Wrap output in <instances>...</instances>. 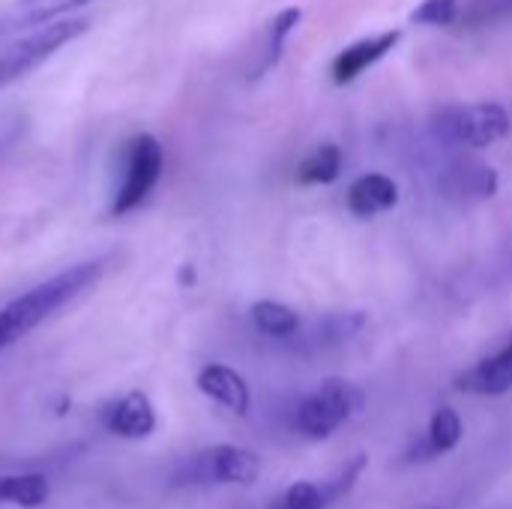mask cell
<instances>
[{
  "label": "cell",
  "mask_w": 512,
  "mask_h": 509,
  "mask_svg": "<svg viewBox=\"0 0 512 509\" xmlns=\"http://www.w3.org/2000/svg\"><path fill=\"white\" fill-rule=\"evenodd\" d=\"M342 174V150L336 144L315 147L300 165H297V183L303 186H327L339 180Z\"/></svg>",
  "instance_id": "16"
},
{
  "label": "cell",
  "mask_w": 512,
  "mask_h": 509,
  "mask_svg": "<svg viewBox=\"0 0 512 509\" xmlns=\"http://www.w3.org/2000/svg\"><path fill=\"white\" fill-rule=\"evenodd\" d=\"M330 498L324 492V486L309 483V480H297L288 489L279 492V498L270 504V509H327Z\"/></svg>",
  "instance_id": "20"
},
{
  "label": "cell",
  "mask_w": 512,
  "mask_h": 509,
  "mask_svg": "<svg viewBox=\"0 0 512 509\" xmlns=\"http://www.w3.org/2000/svg\"><path fill=\"white\" fill-rule=\"evenodd\" d=\"M462 417L456 408L450 405H441L435 414H432V423H429V432H426V447H429V456H444V453H453L462 441Z\"/></svg>",
  "instance_id": "18"
},
{
  "label": "cell",
  "mask_w": 512,
  "mask_h": 509,
  "mask_svg": "<svg viewBox=\"0 0 512 509\" xmlns=\"http://www.w3.org/2000/svg\"><path fill=\"white\" fill-rule=\"evenodd\" d=\"M303 21V9L300 6H288L282 9L273 21H270V30H267V45H264V57L261 63L255 66L252 78H261L264 72H270L279 60H282V51H285V39L300 27Z\"/></svg>",
  "instance_id": "15"
},
{
  "label": "cell",
  "mask_w": 512,
  "mask_h": 509,
  "mask_svg": "<svg viewBox=\"0 0 512 509\" xmlns=\"http://www.w3.org/2000/svg\"><path fill=\"white\" fill-rule=\"evenodd\" d=\"M48 501V480L42 474H9L0 477V504L12 507H42Z\"/></svg>",
  "instance_id": "17"
},
{
  "label": "cell",
  "mask_w": 512,
  "mask_h": 509,
  "mask_svg": "<svg viewBox=\"0 0 512 509\" xmlns=\"http://www.w3.org/2000/svg\"><path fill=\"white\" fill-rule=\"evenodd\" d=\"M512 18V0H468L462 6L459 24L468 30H483V27H495Z\"/></svg>",
  "instance_id": "19"
},
{
  "label": "cell",
  "mask_w": 512,
  "mask_h": 509,
  "mask_svg": "<svg viewBox=\"0 0 512 509\" xmlns=\"http://www.w3.org/2000/svg\"><path fill=\"white\" fill-rule=\"evenodd\" d=\"M165 168V150L159 138L141 132L123 147V180L111 201V216H126L147 201Z\"/></svg>",
  "instance_id": "3"
},
{
  "label": "cell",
  "mask_w": 512,
  "mask_h": 509,
  "mask_svg": "<svg viewBox=\"0 0 512 509\" xmlns=\"http://www.w3.org/2000/svg\"><path fill=\"white\" fill-rule=\"evenodd\" d=\"M93 0H21V6L0 21V33L15 30V27H30V24H51L54 18L66 15L69 9L87 6Z\"/></svg>",
  "instance_id": "14"
},
{
  "label": "cell",
  "mask_w": 512,
  "mask_h": 509,
  "mask_svg": "<svg viewBox=\"0 0 512 509\" xmlns=\"http://www.w3.org/2000/svg\"><path fill=\"white\" fill-rule=\"evenodd\" d=\"M90 24L84 18H72V21H51L42 30L12 42L9 48L0 51V87L24 78L27 72H33L36 66H42L51 54H57L66 42L78 39Z\"/></svg>",
  "instance_id": "5"
},
{
  "label": "cell",
  "mask_w": 512,
  "mask_h": 509,
  "mask_svg": "<svg viewBox=\"0 0 512 509\" xmlns=\"http://www.w3.org/2000/svg\"><path fill=\"white\" fill-rule=\"evenodd\" d=\"M402 39V30H384V33H375V36H366L348 48H342L336 57H333V66H330V75L339 87L357 81L366 69H372L378 60H384Z\"/></svg>",
  "instance_id": "8"
},
{
  "label": "cell",
  "mask_w": 512,
  "mask_h": 509,
  "mask_svg": "<svg viewBox=\"0 0 512 509\" xmlns=\"http://www.w3.org/2000/svg\"><path fill=\"white\" fill-rule=\"evenodd\" d=\"M498 171L477 159V156H459L453 159L441 177H438V189L447 201L453 204H477V201H489L498 195Z\"/></svg>",
  "instance_id": "7"
},
{
  "label": "cell",
  "mask_w": 512,
  "mask_h": 509,
  "mask_svg": "<svg viewBox=\"0 0 512 509\" xmlns=\"http://www.w3.org/2000/svg\"><path fill=\"white\" fill-rule=\"evenodd\" d=\"M366 465H369V459L360 453V456H354V459H351V462H348V465H345V468H342V471H339V474L324 486V492H327L330 504H333V501H339V498H345V495L354 489V483L360 480V474H363V468H366Z\"/></svg>",
  "instance_id": "22"
},
{
  "label": "cell",
  "mask_w": 512,
  "mask_h": 509,
  "mask_svg": "<svg viewBox=\"0 0 512 509\" xmlns=\"http://www.w3.org/2000/svg\"><path fill=\"white\" fill-rule=\"evenodd\" d=\"M198 390L213 399L216 405L228 408L231 414L237 417H246L249 408H252V393H249V384L243 381L240 372H234L231 366H222V363H210L198 372Z\"/></svg>",
  "instance_id": "11"
},
{
  "label": "cell",
  "mask_w": 512,
  "mask_h": 509,
  "mask_svg": "<svg viewBox=\"0 0 512 509\" xmlns=\"http://www.w3.org/2000/svg\"><path fill=\"white\" fill-rule=\"evenodd\" d=\"M261 477V456L234 444H216L195 456L192 480L216 486H252Z\"/></svg>",
  "instance_id": "6"
},
{
  "label": "cell",
  "mask_w": 512,
  "mask_h": 509,
  "mask_svg": "<svg viewBox=\"0 0 512 509\" xmlns=\"http://www.w3.org/2000/svg\"><path fill=\"white\" fill-rule=\"evenodd\" d=\"M102 423L111 435L126 441H144L156 429V411L141 390L126 393L123 399L111 402L102 414Z\"/></svg>",
  "instance_id": "9"
},
{
  "label": "cell",
  "mask_w": 512,
  "mask_h": 509,
  "mask_svg": "<svg viewBox=\"0 0 512 509\" xmlns=\"http://www.w3.org/2000/svg\"><path fill=\"white\" fill-rule=\"evenodd\" d=\"M399 204V183L387 174H363L348 189V210L357 219H372L378 213H387Z\"/></svg>",
  "instance_id": "12"
},
{
  "label": "cell",
  "mask_w": 512,
  "mask_h": 509,
  "mask_svg": "<svg viewBox=\"0 0 512 509\" xmlns=\"http://www.w3.org/2000/svg\"><path fill=\"white\" fill-rule=\"evenodd\" d=\"M512 129L510 114L498 102H471L447 108L438 117V135L453 147L483 150L507 138Z\"/></svg>",
  "instance_id": "4"
},
{
  "label": "cell",
  "mask_w": 512,
  "mask_h": 509,
  "mask_svg": "<svg viewBox=\"0 0 512 509\" xmlns=\"http://www.w3.org/2000/svg\"><path fill=\"white\" fill-rule=\"evenodd\" d=\"M249 318H252L255 330L270 339H291L300 330V315L291 306L276 303V300H258L249 309Z\"/></svg>",
  "instance_id": "13"
},
{
  "label": "cell",
  "mask_w": 512,
  "mask_h": 509,
  "mask_svg": "<svg viewBox=\"0 0 512 509\" xmlns=\"http://www.w3.org/2000/svg\"><path fill=\"white\" fill-rule=\"evenodd\" d=\"M462 3L459 0H423L411 12V24H429V27H450L459 24Z\"/></svg>",
  "instance_id": "21"
},
{
  "label": "cell",
  "mask_w": 512,
  "mask_h": 509,
  "mask_svg": "<svg viewBox=\"0 0 512 509\" xmlns=\"http://www.w3.org/2000/svg\"><path fill=\"white\" fill-rule=\"evenodd\" d=\"M456 387L462 393H474V396H504L512 390V333L507 342L483 357L477 366H471L468 372H462L456 378Z\"/></svg>",
  "instance_id": "10"
},
{
  "label": "cell",
  "mask_w": 512,
  "mask_h": 509,
  "mask_svg": "<svg viewBox=\"0 0 512 509\" xmlns=\"http://www.w3.org/2000/svg\"><path fill=\"white\" fill-rule=\"evenodd\" d=\"M363 408V393L342 378H327L315 393H309L300 405H297V429L312 438V441H324L330 438L336 429H342L357 411Z\"/></svg>",
  "instance_id": "2"
},
{
  "label": "cell",
  "mask_w": 512,
  "mask_h": 509,
  "mask_svg": "<svg viewBox=\"0 0 512 509\" xmlns=\"http://www.w3.org/2000/svg\"><path fill=\"white\" fill-rule=\"evenodd\" d=\"M102 273H105V261H84L39 282L36 288L6 303L0 309V351L15 345L27 333H33L42 321H48L75 297H81L87 288H93L102 279Z\"/></svg>",
  "instance_id": "1"
}]
</instances>
